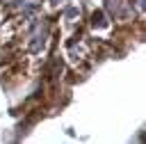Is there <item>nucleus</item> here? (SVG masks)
<instances>
[{
  "label": "nucleus",
  "instance_id": "nucleus-1",
  "mask_svg": "<svg viewBox=\"0 0 146 144\" xmlns=\"http://www.w3.org/2000/svg\"><path fill=\"white\" fill-rule=\"evenodd\" d=\"M91 25H94V27H105V25H107L105 14H103V11H94V14H91Z\"/></svg>",
  "mask_w": 146,
  "mask_h": 144
},
{
  "label": "nucleus",
  "instance_id": "nucleus-2",
  "mask_svg": "<svg viewBox=\"0 0 146 144\" xmlns=\"http://www.w3.org/2000/svg\"><path fill=\"white\" fill-rule=\"evenodd\" d=\"M50 2H52V5H64L66 0H50Z\"/></svg>",
  "mask_w": 146,
  "mask_h": 144
}]
</instances>
